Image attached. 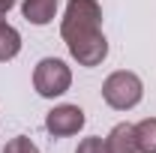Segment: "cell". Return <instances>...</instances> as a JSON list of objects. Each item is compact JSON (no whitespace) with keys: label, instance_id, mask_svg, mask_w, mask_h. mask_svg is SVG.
I'll list each match as a JSON object with an SVG mask.
<instances>
[{"label":"cell","instance_id":"1","mask_svg":"<svg viewBox=\"0 0 156 153\" xmlns=\"http://www.w3.org/2000/svg\"><path fill=\"white\" fill-rule=\"evenodd\" d=\"M60 36L78 66L93 69L108 57V39L102 33V6L96 0H69L60 18Z\"/></svg>","mask_w":156,"mask_h":153},{"label":"cell","instance_id":"2","mask_svg":"<svg viewBox=\"0 0 156 153\" xmlns=\"http://www.w3.org/2000/svg\"><path fill=\"white\" fill-rule=\"evenodd\" d=\"M102 99L114 111H132L144 99V81L129 69H117L102 81Z\"/></svg>","mask_w":156,"mask_h":153},{"label":"cell","instance_id":"3","mask_svg":"<svg viewBox=\"0 0 156 153\" xmlns=\"http://www.w3.org/2000/svg\"><path fill=\"white\" fill-rule=\"evenodd\" d=\"M69 87H72V69L60 57H42L36 63V69H33V90L42 99L63 96Z\"/></svg>","mask_w":156,"mask_h":153},{"label":"cell","instance_id":"4","mask_svg":"<svg viewBox=\"0 0 156 153\" xmlns=\"http://www.w3.org/2000/svg\"><path fill=\"white\" fill-rule=\"evenodd\" d=\"M87 117L78 105H57L45 114V129L51 138H69V135H78L84 129Z\"/></svg>","mask_w":156,"mask_h":153},{"label":"cell","instance_id":"5","mask_svg":"<svg viewBox=\"0 0 156 153\" xmlns=\"http://www.w3.org/2000/svg\"><path fill=\"white\" fill-rule=\"evenodd\" d=\"M21 12H24V18L30 21V24L45 27V24H51L54 15H57V0H24L21 3Z\"/></svg>","mask_w":156,"mask_h":153},{"label":"cell","instance_id":"6","mask_svg":"<svg viewBox=\"0 0 156 153\" xmlns=\"http://www.w3.org/2000/svg\"><path fill=\"white\" fill-rule=\"evenodd\" d=\"M105 144H108V153H138L135 126H132V123H117L114 129L108 132Z\"/></svg>","mask_w":156,"mask_h":153},{"label":"cell","instance_id":"7","mask_svg":"<svg viewBox=\"0 0 156 153\" xmlns=\"http://www.w3.org/2000/svg\"><path fill=\"white\" fill-rule=\"evenodd\" d=\"M18 51H21V33L0 15V63L18 57Z\"/></svg>","mask_w":156,"mask_h":153},{"label":"cell","instance_id":"8","mask_svg":"<svg viewBox=\"0 0 156 153\" xmlns=\"http://www.w3.org/2000/svg\"><path fill=\"white\" fill-rule=\"evenodd\" d=\"M138 153H156V117H144L135 123Z\"/></svg>","mask_w":156,"mask_h":153},{"label":"cell","instance_id":"9","mask_svg":"<svg viewBox=\"0 0 156 153\" xmlns=\"http://www.w3.org/2000/svg\"><path fill=\"white\" fill-rule=\"evenodd\" d=\"M3 153H39V147L27 138V135H18V138H12V141H6V147Z\"/></svg>","mask_w":156,"mask_h":153},{"label":"cell","instance_id":"10","mask_svg":"<svg viewBox=\"0 0 156 153\" xmlns=\"http://www.w3.org/2000/svg\"><path fill=\"white\" fill-rule=\"evenodd\" d=\"M75 153H108V144H105V138L90 135V138L78 141V150H75Z\"/></svg>","mask_w":156,"mask_h":153},{"label":"cell","instance_id":"11","mask_svg":"<svg viewBox=\"0 0 156 153\" xmlns=\"http://www.w3.org/2000/svg\"><path fill=\"white\" fill-rule=\"evenodd\" d=\"M15 3H18V0H0V15H6V12H9Z\"/></svg>","mask_w":156,"mask_h":153}]
</instances>
